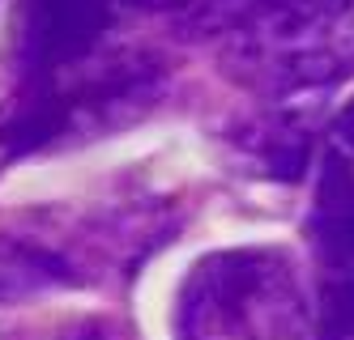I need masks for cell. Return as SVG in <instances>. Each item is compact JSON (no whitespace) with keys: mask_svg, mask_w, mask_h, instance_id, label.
Segmentation results:
<instances>
[{"mask_svg":"<svg viewBox=\"0 0 354 340\" xmlns=\"http://www.w3.org/2000/svg\"><path fill=\"white\" fill-rule=\"evenodd\" d=\"M303 328L308 302L295 259L273 247L205 255L175 302L180 340H299Z\"/></svg>","mask_w":354,"mask_h":340,"instance_id":"6da1fadb","label":"cell"},{"mask_svg":"<svg viewBox=\"0 0 354 340\" xmlns=\"http://www.w3.org/2000/svg\"><path fill=\"white\" fill-rule=\"evenodd\" d=\"M308 239L320 259L316 336L354 340V98L333 115L320 141Z\"/></svg>","mask_w":354,"mask_h":340,"instance_id":"7a4b0ae2","label":"cell"},{"mask_svg":"<svg viewBox=\"0 0 354 340\" xmlns=\"http://www.w3.org/2000/svg\"><path fill=\"white\" fill-rule=\"evenodd\" d=\"M86 268L77 259V247L52 234L43 221H9L0 226V306L26 302L52 290L82 285Z\"/></svg>","mask_w":354,"mask_h":340,"instance_id":"3957f363","label":"cell"}]
</instances>
